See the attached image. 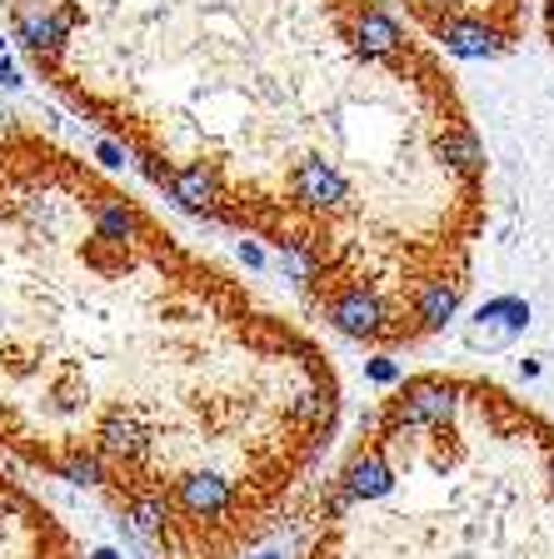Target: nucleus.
<instances>
[{
    "label": "nucleus",
    "instance_id": "4",
    "mask_svg": "<svg viewBox=\"0 0 554 559\" xmlns=\"http://www.w3.org/2000/svg\"><path fill=\"white\" fill-rule=\"evenodd\" d=\"M285 190H290V200H295L300 210H315V215H325V210H345L350 175L340 170L335 160H325V155H305V160L290 165Z\"/></svg>",
    "mask_w": 554,
    "mask_h": 559
},
{
    "label": "nucleus",
    "instance_id": "10",
    "mask_svg": "<svg viewBox=\"0 0 554 559\" xmlns=\"http://www.w3.org/2000/svg\"><path fill=\"white\" fill-rule=\"evenodd\" d=\"M369 380H380V384L400 380V365H390V360H369Z\"/></svg>",
    "mask_w": 554,
    "mask_h": 559
},
{
    "label": "nucleus",
    "instance_id": "6",
    "mask_svg": "<svg viewBox=\"0 0 554 559\" xmlns=\"http://www.w3.org/2000/svg\"><path fill=\"white\" fill-rule=\"evenodd\" d=\"M350 40L359 46V56H365V60H390V56H400V50H404L400 21H394L385 5H375V0H359V5H355Z\"/></svg>",
    "mask_w": 554,
    "mask_h": 559
},
{
    "label": "nucleus",
    "instance_id": "11",
    "mask_svg": "<svg viewBox=\"0 0 554 559\" xmlns=\"http://www.w3.org/2000/svg\"><path fill=\"white\" fill-rule=\"evenodd\" d=\"M91 559H120V555H116V549H95Z\"/></svg>",
    "mask_w": 554,
    "mask_h": 559
},
{
    "label": "nucleus",
    "instance_id": "3",
    "mask_svg": "<svg viewBox=\"0 0 554 559\" xmlns=\"http://www.w3.org/2000/svg\"><path fill=\"white\" fill-rule=\"evenodd\" d=\"M325 320L350 340H394V335H404V330L394 325V310L375 290H365V285H345V290L330 295V300H325Z\"/></svg>",
    "mask_w": 554,
    "mask_h": 559
},
{
    "label": "nucleus",
    "instance_id": "7",
    "mask_svg": "<svg viewBox=\"0 0 554 559\" xmlns=\"http://www.w3.org/2000/svg\"><path fill=\"white\" fill-rule=\"evenodd\" d=\"M460 295H464V280H420L415 285V300H410V314H415V330H439L445 320H455L460 310Z\"/></svg>",
    "mask_w": 554,
    "mask_h": 559
},
{
    "label": "nucleus",
    "instance_id": "1",
    "mask_svg": "<svg viewBox=\"0 0 554 559\" xmlns=\"http://www.w3.org/2000/svg\"><path fill=\"white\" fill-rule=\"evenodd\" d=\"M460 409V384L435 380V374H420V380L400 384L385 405V425L390 430H435Z\"/></svg>",
    "mask_w": 554,
    "mask_h": 559
},
{
    "label": "nucleus",
    "instance_id": "5",
    "mask_svg": "<svg viewBox=\"0 0 554 559\" xmlns=\"http://www.w3.org/2000/svg\"><path fill=\"white\" fill-rule=\"evenodd\" d=\"M435 35L445 40V50L460 60H485L509 46V35L499 31V25H490L485 15H439Z\"/></svg>",
    "mask_w": 554,
    "mask_h": 559
},
{
    "label": "nucleus",
    "instance_id": "9",
    "mask_svg": "<svg viewBox=\"0 0 554 559\" xmlns=\"http://www.w3.org/2000/svg\"><path fill=\"white\" fill-rule=\"evenodd\" d=\"M60 479H70V485H105L110 479V465L101 460V450H70V454H60L56 465Z\"/></svg>",
    "mask_w": 554,
    "mask_h": 559
},
{
    "label": "nucleus",
    "instance_id": "8",
    "mask_svg": "<svg viewBox=\"0 0 554 559\" xmlns=\"http://www.w3.org/2000/svg\"><path fill=\"white\" fill-rule=\"evenodd\" d=\"M480 325L470 330V345H505L515 330L524 325V305L520 300H495V305H485V310L474 314Z\"/></svg>",
    "mask_w": 554,
    "mask_h": 559
},
{
    "label": "nucleus",
    "instance_id": "2",
    "mask_svg": "<svg viewBox=\"0 0 554 559\" xmlns=\"http://www.w3.org/2000/svg\"><path fill=\"white\" fill-rule=\"evenodd\" d=\"M165 500H170V514H180L175 524H220L235 514V485L215 469H190L170 479Z\"/></svg>",
    "mask_w": 554,
    "mask_h": 559
}]
</instances>
